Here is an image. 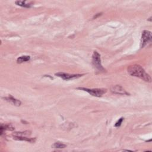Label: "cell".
<instances>
[{"label":"cell","mask_w":152,"mask_h":152,"mask_svg":"<svg viewBox=\"0 0 152 152\" xmlns=\"http://www.w3.org/2000/svg\"><path fill=\"white\" fill-rule=\"evenodd\" d=\"M128 73L131 76L139 77L145 82L150 83L151 81L150 76L148 74L140 65L134 64L130 66L128 68Z\"/></svg>","instance_id":"1"},{"label":"cell","mask_w":152,"mask_h":152,"mask_svg":"<svg viewBox=\"0 0 152 152\" xmlns=\"http://www.w3.org/2000/svg\"><path fill=\"white\" fill-rule=\"evenodd\" d=\"M92 64L94 67L99 71H105V69L102 66L100 55L97 51H94L92 55Z\"/></svg>","instance_id":"2"},{"label":"cell","mask_w":152,"mask_h":152,"mask_svg":"<svg viewBox=\"0 0 152 152\" xmlns=\"http://www.w3.org/2000/svg\"><path fill=\"white\" fill-rule=\"evenodd\" d=\"M77 89L87 92L93 96L96 97H101L103 94L106 93L107 92V89H88L85 87H78Z\"/></svg>","instance_id":"3"},{"label":"cell","mask_w":152,"mask_h":152,"mask_svg":"<svg viewBox=\"0 0 152 152\" xmlns=\"http://www.w3.org/2000/svg\"><path fill=\"white\" fill-rule=\"evenodd\" d=\"M152 40L151 33L149 30H144L142 32L141 38V43L140 47L141 48H143L146 46L148 44L150 43Z\"/></svg>","instance_id":"4"},{"label":"cell","mask_w":152,"mask_h":152,"mask_svg":"<svg viewBox=\"0 0 152 152\" xmlns=\"http://www.w3.org/2000/svg\"><path fill=\"white\" fill-rule=\"evenodd\" d=\"M55 76H57L61 78H62L64 80H74L78 78L79 77H82L83 76V74H71L68 73H62V72H60V73H57L55 74Z\"/></svg>","instance_id":"5"},{"label":"cell","mask_w":152,"mask_h":152,"mask_svg":"<svg viewBox=\"0 0 152 152\" xmlns=\"http://www.w3.org/2000/svg\"><path fill=\"white\" fill-rule=\"evenodd\" d=\"M111 92L116 94H121V95H129V93H128L124 88L120 85H114L110 87Z\"/></svg>","instance_id":"6"},{"label":"cell","mask_w":152,"mask_h":152,"mask_svg":"<svg viewBox=\"0 0 152 152\" xmlns=\"http://www.w3.org/2000/svg\"><path fill=\"white\" fill-rule=\"evenodd\" d=\"M4 99L6 101H7L8 102H9V103L13 104V105H15V106H19L21 105V102L20 100L13 98L11 95H10L9 97H5Z\"/></svg>","instance_id":"7"},{"label":"cell","mask_w":152,"mask_h":152,"mask_svg":"<svg viewBox=\"0 0 152 152\" xmlns=\"http://www.w3.org/2000/svg\"><path fill=\"white\" fill-rule=\"evenodd\" d=\"M13 139L15 140L19 141H25L31 143H33L36 141V138H29L27 137H23V136H17V135H13Z\"/></svg>","instance_id":"8"},{"label":"cell","mask_w":152,"mask_h":152,"mask_svg":"<svg viewBox=\"0 0 152 152\" xmlns=\"http://www.w3.org/2000/svg\"><path fill=\"white\" fill-rule=\"evenodd\" d=\"M14 130V128L13 127L11 124H7V125H3L2 124L0 127V135H2L4 130H10L13 131Z\"/></svg>","instance_id":"9"},{"label":"cell","mask_w":152,"mask_h":152,"mask_svg":"<svg viewBox=\"0 0 152 152\" xmlns=\"http://www.w3.org/2000/svg\"><path fill=\"white\" fill-rule=\"evenodd\" d=\"M30 60V56H27V55L21 56V57H19L17 59V62L19 63V64H21V63H23L24 62L29 61Z\"/></svg>","instance_id":"10"},{"label":"cell","mask_w":152,"mask_h":152,"mask_svg":"<svg viewBox=\"0 0 152 152\" xmlns=\"http://www.w3.org/2000/svg\"><path fill=\"white\" fill-rule=\"evenodd\" d=\"M15 3L17 5L25 7V8H30L31 7V5L29 3H26V1H16L15 2Z\"/></svg>","instance_id":"11"},{"label":"cell","mask_w":152,"mask_h":152,"mask_svg":"<svg viewBox=\"0 0 152 152\" xmlns=\"http://www.w3.org/2000/svg\"><path fill=\"white\" fill-rule=\"evenodd\" d=\"M52 147L55 149H64L67 147V146L62 143L61 142H55L52 146Z\"/></svg>","instance_id":"12"},{"label":"cell","mask_w":152,"mask_h":152,"mask_svg":"<svg viewBox=\"0 0 152 152\" xmlns=\"http://www.w3.org/2000/svg\"><path fill=\"white\" fill-rule=\"evenodd\" d=\"M31 134V132L30 131H26L24 132H15L13 134V135H17V136H24V137H27L28 135Z\"/></svg>","instance_id":"13"},{"label":"cell","mask_w":152,"mask_h":152,"mask_svg":"<svg viewBox=\"0 0 152 152\" xmlns=\"http://www.w3.org/2000/svg\"><path fill=\"white\" fill-rule=\"evenodd\" d=\"M124 118L123 117H122V118H119L118 120V121H117V122L115 123V127H120V126H121V124L123 123V121H124Z\"/></svg>","instance_id":"14"},{"label":"cell","mask_w":152,"mask_h":152,"mask_svg":"<svg viewBox=\"0 0 152 152\" xmlns=\"http://www.w3.org/2000/svg\"><path fill=\"white\" fill-rule=\"evenodd\" d=\"M101 15V13H100V14H97L96 16H94V18H95V19H96V18L98 16H99V15Z\"/></svg>","instance_id":"15"}]
</instances>
